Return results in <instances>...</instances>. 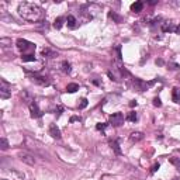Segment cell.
Returning a JSON list of instances; mask_svg holds the SVG:
<instances>
[{"label": "cell", "instance_id": "6da1fadb", "mask_svg": "<svg viewBox=\"0 0 180 180\" xmlns=\"http://www.w3.org/2000/svg\"><path fill=\"white\" fill-rule=\"evenodd\" d=\"M19 14L20 17L25 21H31V23H37L44 17V10L40 6L34 4V3H27L23 1L19 4Z\"/></svg>", "mask_w": 180, "mask_h": 180}, {"label": "cell", "instance_id": "7a4b0ae2", "mask_svg": "<svg viewBox=\"0 0 180 180\" xmlns=\"http://www.w3.org/2000/svg\"><path fill=\"white\" fill-rule=\"evenodd\" d=\"M17 48L25 55V52H32L35 49V44H32V42L27 41V40H21V38H20V40H17Z\"/></svg>", "mask_w": 180, "mask_h": 180}, {"label": "cell", "instance_id": "3957f363", "mask_svg": "<svg viewBox=\"0 0 180 180\" xmlns=\"http://www.w3.org/2000/svg\"><path fill=\"white\" fill-rule=\"evenodd\" d=\"M110 124L114 127H120L121 124H124V116L122 113H114L113 116H110Z\"/></svg>", "mask_w": 180, "mask_h": 180}, {"label": "cell", "instance_id": "277c9868", "mask_svg": "<svg viewBox=\"0 0 180 180\" xmlns=\"http://www.w3.org/2000/svg\"><path fill=\"white\" fill-rule=\"evenodd\" d=\"M20 159H21V162H24V163H27V165H30V166H32V165H35V158L32 156L31 153H27V152H20L19 153Z\"/></svg>", "mask_w": 180, "mask_h": 180}, {"label": "cell", "instance_id": "5b68a950", "mask_svg": "<svg viewBox=\"0 0 180 180\" xmlns=\"http://www.w3.org/2000/svg\"><path fill=\"white\" fill-rule=\"evenodd\" d=\"M176 24L173 21H165L162 23V31L163 32H176Z\"/></svg>", "mask_w": 180, "mask_h": 180}, {"label": "cell", "instance_id": "8992f818", "mask_svg": "<svg viewBox=\"0 0 180 180\" xmlns=\"http://www.w3.org/2000/svg\"><path fill=\"white\" fill-rule=\"evenodd\" d=\"M30 113H31L32 118H40V117L42 116V111L38 108V106L35 103H31V104H30Z\"/></svg>", "mask_w": 180, "mask_h": 180}, {"label": "cell", "instance_id": "52a82bcc", "mask_svg": "<svg viewBox=\"0 0 180 180\" xmlns=\"http://www.w3.org/2000/svg\"><path fill=\"white\" fill-rule=\"evenodd\" d=\"M49 135L55 139H60V129L56 127V124L49 125Z\"/></svg>", "mask_w": 180, "mask_h": 180}, {"label": "cell", "instance_id": "ba28073f", "mask_svg": "<svg viewBox=\"0 0 180 180\" xmlns=\"http://www.w3.org/2000/svg\"><path fill=\"white\" fill-rule=\"evenodd\" d=\"M31 80L34 83L41 84V86H48V84H49V80H48V78H45V76H32Z\"/></svg>", "mask_w": 180, "mask_h": 180}, {"label": "cell", "instance_id": "9c48e42d", "mask_svg": "<svg viewBox=\"0 0 180 180\" xmlns=\"http://www.w3.org/2000/svg\"><path fill=\"white\" fill-rule=\"evenodd\" d=\"M0 96L3 99H9L10 97V90H9V86L6 83L4 80H1V87H0Z\"/></svg>", "mask_w": 180, "mask_h": 180}, {"label": "cell", "instance_id": "30bf717a", "mask_svg": "<svg viewBox=\"0 0 180 180\" xmlns=\"http://www.w3.org/2000/svg\"><path fill=\"white\" fill-rule=\"evenodd\" d=\"M134 86L138 89L139 92H145L146 87L149 86V83H145V82H142L141 79H134Z\"/></svg>", "mask_w": 180, "mask_h": 180}, {"label": "cell", "instance_id": "8fae6325", "mask_svg": "<svg viewBox=\"0 0 180 180\" xmlns=\"http://www.w3.org/2000/svg\"><path fill=\"white\" fill-rule=\"evenodd\" d=\"M129 139H131L132 142H139V141L143 139V134L139 132V131H134V132H131V135H129Z\"/></svg>", "mask_w": 180, "mask_h": 180}, {"label": "cell", "instance_id": "7c38bea8", "mask_svg": "<svg viewBox=\"0 0 180 180\" xmlns=\"http://www.w3.org/2000/svg\"><path fill=\"white\" fill-rule=\"evenodd\" d=\"M142 9H143V3H142V1H135V3L131 4V11H132V13H141Z\"/></svg>", "mask_w": 180, "mask_h": 180}, {"label": "cell", "instance_id": "4fadbf2b", "mask_svg": "<svg viewBox=\"0 0 180 180\" xmlns=\"http://www.w3.org/2000/svg\"><path fill=\"white\" fill-rule=\"evenodd\" d=\"M172 99L175 103H180V89L179 87H175L173 92H172Z\"/></svg>", "mask_w": 180, "mask_h": 180}, {"label": "cell", "instance_id": "5bb4252c", "mask_svg": "<svg viewBox=\"0 0 180 180\" xmlns=\"http://www.w3.org/2000/svg\"><path fill=\"white\" fill-rule=\"evenodd\" d=\"M66 23H68V27L69 28H75L76 27V19H75L73 16H68V19H66Z\"/></svg>", "mask_w": 180, "mask_h": 180}, {"label": "cell", "instance_id": "9a60e30c", "mask_svg": "<svg viewBox=\"0 0 180 180\" xmlns=\"http://www.w3.org/2000/svg\"><path fill=\"white\" fill-rule=\"evenodd\" d=\"M110 146L114 149V152H116L117 155H121V149H120V145H118V141H111Z\"/></svg>", "mask_w": 180, "mask_h": 180}, {"label": "cell", "instance_id": "2e32d148", "mask_svg": "<svg viewBox=\"0 0 180 180\" xmlns=\"http://www.w3.org/2000/svg\"><path fill=\"white\" fill-rule=\"evenodd\" d=\"M79 90V84L76 83H69L68 86H66V92L68 93H75Z\"/></svg>", "mask_w": 180, "mask_h": 180}, {"label": "cell", "instance_id": "e0dca14e", "mask_svg": "<svg viewBox=\"0 0 180 180\" xmlns=\"http://www.w3.org/2000/svg\"><path fill=\"white\" fill-rule=\"evenodd\" d=\"M42 55L46 56V58H54V56H56V54L54 51H51L49 48H45V49H42Z\"/></svg>", "mask_w": 180, "mask_h": 180}, {"label": "cell", "instance_id": "ac0fdd59", "mask_svg": "<svg viewBox=\"0 0 180 180\" xmlns=\"http://www.w3.org/2000/svg\"><path fill=\"white\" fill-rule=\"evenodd\" d=\"M21 59H23L24 62H34V60H35V56H34V54H25V55L21 56Z\"/></svg>", "mask_w": 180, "mask_h": 180}, {"label": "cell", "instance_id": "d6986e66", "mask_svg": "<svg viewBox=\"0 0 180 180\" xmlns=\"http://www.w3.org/2000/svg\"><path fill=\"white\" fill-rule=\"evenodd\" d=\"M70 63L68 62V60H63L62 62V72H65V73H70Z\"/></svg>", "mask_w": 180, "mask_h": 180}, {"label": "cell", "instance_id": "ffe728a7", "mask_svg": "<svg viewBox=\"0 0 180 180\" xmlns=\"http://www.w3.org/2000/svg\"><path fill=\"white\" fill-rule=\"evenodd\" d=\"M108 16H110V19H113L116 23H121V21H122V19H121V17L116 13V11H110V13H108Z\"/></svg>", "mask_w": 180, "mask_h": 180}, {"label": "cell", "instance_id": "44dd1931", "mask_svg": "<svg viewBox=\"0 0 180 180\" xmlns=\"http://www.w3.org/2000/svg\"><path fill=\"white\" fill-rule=\"evenodd\" d=\"M169 162H170L172 165H175V166L180 170V158H175V156H172V158H169Z\"/></svg>", "mask_w": 180, "mask_h": 180}, {"label": "cell", "instance_id": "7402d4cb", "mask_svg": "<svg viewBox=\"0 0 180 180\" xmlns=\"http://www.w3.org/2000/svg\"><path fill=\"white\" fill-rule=\"evenodd\" d=\"M63 21H65V19H62V17H58V19H55V21H54V27L59 30V28L63 25Z\"/></svg>", "mask_w": 180, "mask_h": 180}, {"label": "cell", "instance_id": "603a6c76", "mask_svg": "<svg viewBox=\"0 0 180 180\" xmlns=\"http://www.w3.org/2000/svg\"><path fill=\"white\" fill-rule=\"evenodd\" d=\"M21 97H23L24 100H25V103H30V104H31V102H32V97L30 96V93H28V92H25V90H24V92L21 93Z\"/></svg>", "mask_w": 180, "mask_h": 180}, {"label": "cell", "instance_id": "cb8c5ba5", "mask_svg": "<svg viewBox=\"0 0 180 180\" xmlns=\"http://www.w3.org/2000/svg\"><path fill=\"white\" fill-rule=\"evenodd\" d=\"M127 120L131 121V122H135V121L138 120V117H137V113H135V111H131L128 116H127Z\"/></svg>", "mask_w": 180, "mask_h": 180}, {"label": "cell", "instance_id": "d4e9b609", "mask_svg": "<svg viewBox=\"0 0 180 180\" xmlns=\"http://www.w3.org/2000/svg\"><path fill=\"white\" fill-rule=\"evenodd\" d=\"M0 148L3 149V151H6V149L9 148V142H7V139H6V138L0 139Z\"/></svg>", "mask_w": 180, "mask_h": 180}, {"label": "cell", "instance_id": "484cf974", "mask_svg": "<svg viewBox=\"0 0 180 180\" xmlns=\"http://www.w3.org/2000/svg\"><path fill=\"white\" fill-rule=\"evenodd\" d=\"M153 106L155 107H161L162 106V102H161L159 97H155V99H153Z\"/></svg>", "mask_w": 180, "mask_h": 180}, {"label": "cell", "instance_id": "4316f807", "mask_svg": "<svg viewBox=\"0 0 180 180\" xmlns=\"http://www.w3.org/2000/svg\"><path fill=\"white\" fill-rule=\"evenodd\" d=\"M86 106H87V100H86V99H82L80 103H79V108H84Z\"/></svg>", "mask_w": 180, "mask_h": 180}, {"label": "cell", "instance_id": "83f0119b", "mask_svg": "<svg viewBox=\"0 0 180 180\" xmlns=\"http://www.w3.org/2000/svg\"><path fill=\"white\" fill-rule=\"evenodd\" d=\"M106 127H107V124H103V122H100V124L96 125V128L99 129V131H104V129H106Z\"/></svg>", "mask_w": 180, "mask_h": 180}, {"label": "cell", "instance_id": "f1b7e54d", "mask_svg": "<svg viewBox=\"0 0 180 180\" xmlns=\"http://www.w3.org/2000/svg\"><path fill=\"white\" fill-rule=\"evenodd\" d=\"M107 75H108V78H110L111 80H114V82H118V79H116V76H114V75L111 73V72H108Z\"/></svg>", "mask_w": 180, "mask_h": 180}, {"label": "cell", "instance_id": "f546056e", "mask_svg": "<svg viewBox=\"0 0 180 180\" xmlns=\"http://www.w3.org/2000/svg\"><path fill=\"white\" fill-rule=\"evenodd\" d=\"M75 121H80V117H72V118H70V122H75Z\"/></svg>", "mask_w": 180, "mask_h": 180}, {"label": "cell", "instance_id": "4dcf8cb0", "mask_svg": "<svg viewBox=\"0 0 180 180\" xmlns=\"http://www.w3.org/2000/svg\"><path fill=\"white\" fill-rule=\"evenodd\" d=\"M158 169H159V163H158V165H153V167H152V173H155V172H156Z\"/></svg>", "mask_w": 180, "mask_h": 180}, {"label": "cell", "instance_id": "1f68e13d", "mask_svg": "<svg viewBox=\"0 0 180 180\" xmlns=\"http://www.w3.org/2000/svg\"><path fill=\"white\" fill-rule=\"evenodd\" d=\"M117 55H118V59H121V48L120 46L117 48Z\"/></svg>", "mask_w": 180, "mask_h": 180}, {"label": "cell", "instance_id": "d6a6232c", "mask_svg": "<svg viewBox=\"0 0 180 180\" xmlns=\"http://www.w3.org/2000/svg\"><path fill=\"white\" fill-rule=\"evenodd\" d=\"M170 66H172L170 69H177V68H179V65L177 63H170Z\"/></svg>", "mask_w": 180, "mask_h": 180}, {"label": "cell", "instance_id": "836d02e7", "mask_svg": "<svg viewBox=\"0 0 180 180\" xmlns=\"http://www.w3.org/2000/svg\"><path fill=\"white\" fill-rule=\"evenodd\" d=\"M129 106H131V107H134V106H137V102H131V103H129Z\"/></svg>", "mask_w": 180, "mask_h": 180}, {"label": "cell", "instance_id": "e575fe53", "mask_svg": "<svg viewBox=\"0 0 180 180\" xmlns=\"http://www.w3.org/2000/svg\"><path fill=\"white\" fill-rule=\"evenodd\" d=\"M156 63H158V65H163V60L159 59V60H156Z\"/></svg>", "mask_w": 180, "mask_h": 180}, {"label": "cell", "instance_id": "d590c367", "mask_svg": "<svg viewBox=\"0 0 180 180\" xmlns=\"http://www.w3.org/2000/svg\"><path fill=\"white\" fill-rule=\"evenodd\" d=\"M176 32H177V34H180V25H177V28H176Z\"/></svg>", "mask_w": 180, "mask_h": 180}, {"label": "cell", "instance_id": "8d00e7d4", "mask_svg": "<svg viewBox=\"0 0 180 180\" xmlns=\"http://www.w3.org/2000/svg\"><path fill=\"white\" fill-rule=\"evenodd\" d=\"M1 180H7V179H1Z\"/></svg>", "mask_w": 180, "mask_h": 180}, {"label": "cell", "instance_id": "74e56055", "mask_svg": "<svg viewBox=\"0 0 180 180\" xmlns=\"http://www.w3.org/2000/svg\"><path fill=\"white\" fill-rule=\"evenodd\" d=\"M173 180H177V179H173Z\"/></svg>", "mask_w": 180, "mask_h": 180}]
</instances>
